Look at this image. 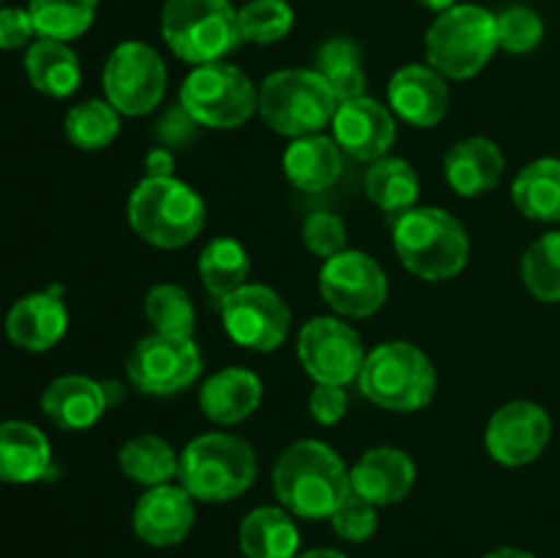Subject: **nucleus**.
Wrapping results in <instances>:
<instances>
[{
  "label": "nucleus",
  "instance_id": "nucleus-1",
  "mask_svg": "<svg viewBox=\"0 0 560 558\" xmlns=\"http://www.w3.org/2000/svg\"><path fill=\"white\" fill-rule=\"evenodd\" d=\"M273 496L295 520H328L350 496V468L328 443L304 438L284 449L271 470Z\"/></svg>",
  "mask_w": 560,
  "mask_h": 558
},
{
  "label": "nucleus",
  "instance_id": "nucleus-2",
  "mask_svg": "<svg viewBox=\"0 0 560 558\" xmlns=\"http://www.w3.org/2000/svg\"><path fill=\"white\" fill-rule=\"evenodd\" d=\"M392 241L399 263L424 282H446L468 266V230L443 208L416 206L399 213Z\"/></svg>",
  "mask_w": 560,
  "mask_h": 558
},
{
  "label": "nucleus",
  "instance_id": "nucleus-3",
  "mask_svg": "<svg viewBox=\"0 0 560 558\" xmlns=\"http://www.w3.org/2000/svg\"><path fill=\"white\" fill-rule=\"evenodd\" d=\"M126 219L145 244L156 249H184L206 228V200L195 186L175 175H145L129 195Z\"/></svg>",
  "mask_w": 560,
  "mask_h": 558
},
{
  "label": "nucleus",
  "instance_id": "nucleus-4",
  "mask_svg": "<svg viewBox=\"0 0 560 558\" xmlns=\"http://www.w3.org/2000/svg\"><path fill=\"white\" fill-rule=\"evenodd\" d=\"M359 388L377 408L416 414L435 399L438 370L419 345L392 339L366 353Z\"/></svg>",
  "mask_w": 560,
  "mask_h": 558
},
{
  "label": "nucleus",
  "instance_id": "nucleus-5",
  "mask_svg": "<svg viewBox=\"0 0 560 558\" xmlns=\"http://www.w3.org/2000/svg\"><path fill=\"white\" fill-rule=\"evenodd\" d=\"M498 49V16L479 3H457L435 14L424 36L427 63L452 82L485 71Z\"/></svg>",
  "mask_w": 560,
  "mask_h": 558
},
{
  "label": "nucleus",
  "instance_id": "nucleus-6",
  "mask_svg": "<svg viewBox=\"0 0 560 558\" xmlns=\"http://www.w3.org/2000/svg\"><path fill=\"white\" fill-rule=\"evenodd\" d=\"M178 479L195 501L228 503L255 485L257 454L233 432H202L180 452Z\"/></svg>",
  "mask_w": 560,
  "mask_h": 558
},
{
  "label": "nucleus",
  "instance_id": "nucleus-7",
  "mask_svg": "<svg viewBox=\"0 0 560 558\" xmlns=\"http://www.w3.org/2000/svg\"><path fill=\"white\" fill-rule=\"evenodd\" d=\"M159 27L170 53L189 66L228 60L244 44L230 0H164Z\"/></svg>",
  "mask_w": 560,
  "mask_h": 558
},
{
  "label": "nucleus",
  "instance_id": "nucleus-8",
  "mask_svg": "<svg viewBox=\"0 0 560 558\" xmlns=\"http://www.w3.org/2000/svg\"><path fill=\"white\" fill-rule=\"evenodd\" d=\"M337 107L339 98L315 69H279L257 88V115L288 140L320 135Z\"/></svg>",
  "mask_w": 560,
  "mask_h": 558
},
{
  "label": "nucleus",
  "instance_id": "nucleus-9",
  "mask_svg": "<svg viewBox=\"0 0 560 558\" xmlns=\"http://www.w3.org/2000/svg\"><path fill=\"white\" fill-rule=\"evenodd\" d=\"M178 104L202 129L233 131L257 115V85L228 60L191 66L180 82Z\"/></svg>",
  "mask_w": 560,
  "mask_h": 558
},
{
  "label": "nucleus",
  "instance_id": "nucleus-10",
  "mask_svg": "<svg viewBox=\"0 0 560 558\" xmlns=\"http://www.w3.org/2000/svg\"><path fill=\"white\" fill-rule=\"evenodd\" d=\"M104 98L129 118H142L164 102L167 63L151 44L140 38L120 42L102 69Z\"/></svg>",
  "mask_w": 560,
  "mask_h": 558
},
{
  "label": "nucleus",
  "instance_id": "nucleus-11",
  "mask_svg": "<svg viewBox=\"0 0 560 558\" xmlns=\"http://www.w3.org/2000/svg\"><path fill=\"white\" fill-rule=\"evenodd\" d=\"M219 317L228 337L255 353H273L282 348L293 323L284 295L260 282H246L219 299Z\"/></svg>",
  "mask_w": 560,
  "mask_h": 558
},
{
  "label": "nucleus",
  "instance_id": "nucleus-12",
  "mask_svg": "<svg viewBox=\"0 0 560 558\" xmlns=\"http://www.w3.org/2000/svg\"><path fill=\"white\" fill-rule=\"evenodd\" d=\"M202 372V353L195 337L148 334L126 359V377L148 397H173L189 388Z\"/></svg>",
  "mask_w": 560,
  "mask_h": 558
},
{
  "label": "nucleus",
  "instance_id": "nucleus-13",
  "mask_svg": "<svg viewBox=\"0 0 560 558\" xmlns=\"http://www.w3.org/2000/svg\"><path fill=\"white\" fill-rule=\"evenodd\" d=\"M317 290L337 315L361 321L383 310L388 299V277L381 263L361 249H342L323 260Z\"/></svg>",
  "mask_w": 560,
  "mask_h": 558
},
{
  "label": "nucleus",
  "instance_id": "nucleus-14",
  "mask_svg": "<svg viewBox=\"0 0 560 558\" xmlns=\"http://www.w3.org/2000/svg\"><path fill=\"white\" fill-rule=\"evenodd\" d=\"M301 367L315 383L348 386L359 381L366 350L359 332L348 321L334 315H317L304 323L295 345Z\"/></svg>",
  "mask_w": 560,
  "mask_h": 558
},
{
  "label": "nucleus",
  "instance_id": "nucleus-15",
  "mask_svg": "<svg viewBox=\"0 0 560 558\" xmlns=\"http://www.w3.org/2000/svg\"><path fill=\"white\" fill-rule=\"evenodd\" d=\"M550 438V414L530 399H512L487 421L485 446L487 454L503 468H523L545 454Z\"/></svg>",
  "mask_w": 560,
  "mask_h": 558
},
{
  "label": "nucleus",
  "instance_id": "nucleus-16",
  "mask_svg": "<svg viewBox=\"0 0 560 558\" xmlns=\"http://www.w3.org/2000/svg\"><path fill=\"white\" fill-rule=\"evenodd\" d=\"M331 129L342 153L359 162H377L388 156L397 140V115L388 104H381L372 96L348 98L339 102Z\"/></svg>",
  "mask_w": 560,
  "mask_h": 558
},
{
  "label": "nucleus",
  "instance_id": "nucleus-17",
  "mask_svg": "<svg viewBox=\"0 0 560 558\" xmlns=\"http://www.w3.org/2000/svg\"><path fill=\"white\" fill-rule=\"evenodd\" d=\"M197 523L195 498L184 485L145 487L131 509V528L145 545L175 547L191 534Z\"/></svg>",
  "mask_w": 560,
  "mask_h": 558
},
{
  "label": "nucleus",
  "instance_id": "nucleus-18",
  "mask_svg": "<svg viewBox=\"0 0 560 558\" xmlns=\"http://www.w3.org/2000/svg\"><path fill=\"white\" fill-rule=\"evenodd\" d=\"M386 96L392 113L416 129H432L441 124L452 104L448 80L430 63L399 66L388 80Z\"/></svg>",
  "mask_w": 560,
  "mask_h": 558
},
{
  "label": "nucleus",
  "instance_id": "nucleus-19",
  "mask_svg": "<svg viewBox=\"0 0 560 558\" xmlns=\"http://www.w3.org/2000/svg\"><path fill=\"white\" fill-rule=\"evenodd\" d=\"M60 284L42 293L22 295L5 315V337L11 345L27 353H44L55 348L69 332V310H66Z\"/></svg>",
  "mask_w": 560,
  "mask_h": 558
},
{
  "label": "nucleus",
  "instance_id": "nucleus-20",
  "mask_svg": "<svg viewBox=\"0 0 560 558\" xmlns=\"http://www.w3.org/2000/svg\"><path fill=\"white\" fill-rule=\"evenodd\" d=\"M416 487V463L405 449H366L350 468V490L381 507L405 501Z\"/></svg>",
  "mask_w": 560,
  "mask_h": 558
},
{
  "label": "nucleus",
  "instance_id": "nucleus-21",
  "mask_svg": "<svg viewBox=\"0 0 560 558\" xmlns=\"http://www.w3.org/2000/svg\"><path fill=\"white\" fill-rule=\"evenodd\" d=\"M107 408V386L88 375H60L42 392V414L60 430H91L102 421Z\"/></svg>",
  "mask_w": 560,
  "mask_h": 558
},
{
  "label": "nucleus",
  "instance_id": "nucleus-22",
  "mask_svg": "<svg viewBox=\"0 0 560 558\" xmlns=\"http://www.w3.org/2000/svg\"><path fill=\"white\" fill-rule=\"evenodd\" d=\"M262 403V381L246 367H222L197 394L202 416L217 427H233L249 419Z\"/></svg>",
  "mask_w": 560,
  "mask_h": 558
},
{
  "label": "nucleus",
  "instance_id": "nucleus-23",
  "mask_svg": "<svg viewBox=\"0 0 560 558\" xmlns=\"http://www.w3.org/2000/svg\"><path fill=\"white\" fill-rule=\"evenodd\" d=\"M506 170L501 146L490 137H465L454 142L443 156L446 184L459 197H481L495 189Z\"/></svg>",
  "mask_w": 560,
  "mask_h": 558
},
{
  "label": "nucleus",
  "instance_id": "nucleus-24",
  "mask_svg": "<svg viewBox=\"0 0 560 558\" xmlns=\"http://www.w3.org/2000/svg\"><path fill=\"white\" fill-rule=\"evenodd\" d=\"M52 465L49 438L31 421H0V481L31 485L44 479Z\"/></svg>",
  "mask_w": 560,
  "mask_h": 558
},
{
  "label": "nucleus",
  "instance_id": "nucleus-25",
  "mask_svg": "<svg viewBox=\"0 0 560 558\" xmlns=\"http://www.w3.org/2000/svg\"><path fill=\"white\" fill-rule=\"evenodd\" d=\"M345 153L328 135H310L290 140L284 148L282 170L290 184L301 191H326L342 175Z\"/></svg>",
  "mask_w": 560,
  "mask_h": 558
},
{
  "label": "nucleus",
  "instance_id": "nucleus-26",
  "mask_svg": "<svg viewBox=\"0 0 560 558\" xmlns=\"http://www.w3.org/2000/svg\"><path fill=\"white\" fill-rule=\"evenodd\" d=\"M238 547L244 558H299V523L282 507H257L241 520Z\"/></svg>",
  "mask_w": 560,
  "mask_h": 558
},
{
  "label": "nucleus",
  "instance_id": "nucleus-27",
  "mask_svg": "<svg viewBox=\"0 0 560 558\" xmlns=\"http://www.w3.org/2000/svg\"><path fill=\"white\" fill-rule=\"evenodd\" d=\"M27 82L49 98H69L82 82L80 55L66 42L36 38L25 53Z\"/></svg>",
  "mask_w": 560,
  "mask_h": 558
},
{
  "label": "nucleus",
  "instance_id": "nucleus-28",
  "mask_svg": "<svg viewBox=\"0 0 560 558\" xmlns=\"http://www.w3.org/2000/svg\"><path fill=\"white\" fill-rule=\"evenodd\" d=\"M512 202L525 219L560 222V159L541 156L525 164L512 181Z\"/></svg>",
  "mask_w": 560,
  "mask_h": 558
},
{
  "label": "nucleus",
  "instance_id": "nucleus-29",
  "mask_svg": "<svg viewBox=\"0 0 560 558\" xmlns=\"http://www.w3.org/2000/svg\"><path fill=\"white\" fill-rule=\"evenodd\" d=\"M120 474L126 479L137 481L142 487L167 485L178 476L180 452H175L167 438L156 432H142V435L129 438L118 452Z\"/></svg>",
  "mask_w": 560,
  "mask_h": 558
},
{
  "label": "nucleus",
  "instance_id": "nucleus-30",
  "mask_svg": "<svg viewBox=\"0 0 560 558\" xmlns=\"http://www.w3.org/2000/svg\"><path fill=\"white\" fill-rule=\"evenodd\" d=\"M366 197L375 202L381 211L399 213L416 208L421 195V181L416 173L413 164L402 156H383L377 162H372V167L366 170Z\"/></svg>",
  "mask_w": 560,
  "mask_h": 558
},
{
  "label": "nucleus",
  "instance_id": "nucleus-31",
  "mask_svg": "<svg viewBox=\"0 0 560 558\" xmlns=\"http://www.w3.org/2000/svg\"><path fill=\"white\" fill-rule=\"evenodd\" d=\"M249 255H246L244 244L230 235H217V239L208 241L202 246L200 257H197V274H200V282L213 299H224L233 290H238L241 284H246L249 279Z\"/></svg>",
  "mask_w": 560,
  "mask_h": 558
},
{
  "label": "nucleus",
  "instance_id": "nucleus-32",
  "mask_svg": "<svg viewBox=\"0 0 560 558\" xmlns=\"http://www.w3.org/2000/svg\"><path fill=\"white\" fill-rule=\"evenodd\" d=\"M315 71L331 85L339 102L366 96V74L361 49L353 38L334 36L317 47Z\"/></svg>",
  "mask_w": 560,
  "mask_h": 558
},
{
  "label": "nucleus",
  "instance_id": "nucleus-33",
  "mask_svg": "<svg viewBox=\"0 0 560 558\" xmlns=\"http://www.w3.org/2000/svg\"><path fill=\"white\" fill-rule=\"evenodd\" d=\"M63 131L66 140L80 151H104L120 135V113L107 98H88L66 113Z\"/></svg>",
  "mask_w": 560,
  "mask_h": 558
},
{
  "label": "nucleus",
  "instance_id": "nucleus-34",
  "mask_svg": "<svg viewBox=\"0 0 560 558\" xmlns=\"http://www.w3.org/2000/svg\"><path fill=\"white\" fill-rule=\"evenodd\" d=\"M27 11H31L38 38L69 44L91 31L98 0H31Z\"/></svg>",
  "mask_w": 560,
  "mask_h": 558
},
{
  "label": "nucleus",
  "instance_id": "nucleus-35",
  "mask_svg": "<svg viewBox=\"0 0 560 558\" xmlns=\"http://www.w3.org/2000/svg\"><path fill=\"white\" fill-rule=\"evenodd\" d=\"M145 317L156 334L195 337L197 310L191 295L180 284L159 282L145 293Z\"/></svg>",
  "mask_w": 560,
  "mask_h": 558
},
{
  "label": "nucleus",
  "instance_id": "nucleus-36",
  "mask_svg": "<svg viewBox=\"0 0 560 558\" xmlns=\"http://www.w3.org/2000/svg\"><path fill=\"white\" fill-rule=\"evenodd\" d=\"M520 277L525 290L536 301L558 304L560 301V230L539 235L534 244L525 249L520 263Z\"/></svg>",
  "mask_w": 560,
  "mask_h": 558
},
{
  "label": "nucleus",
  "instance_id": "nucleus-37",
  "mask_svg": "<svg viewBox=\"0 0 560 558\" xmlns=\"http://www.w3.org/2000/svg\"><path fill=\"white\" fill-rule=\"evenodd\" d=\"M295 11L288 0H246L238 9V27L244 44H277L290 36Z\"/></svg>",
  "mask_w": 560,
  "mask_h": 558
},
{
  "label": "nucleus",
  "instance_id": "nucleus-38",
  "mask_svg": "<svg viewBox=\"0 0 560 558\" xmlns=\"http://www.w3.org/2000/svg\"><path fill=\"white\" fill-rule=\"evenodd\" d=\"M498 16V47L509 55L534 53L545 38V22L528 5H509Z\"/></svg>",
  "mask_w": 560,
  "mask_h": 558
},
{
  "label": "nucleus",
  "instance_id": "nucleus-39",
  "mask_svg": "<svg viewBox=\"0 0 560 558\" xmlns=\"http://www.w3.org/2000/svg\"><path fill=\"white\" fill-rule=\"evenodd\" d=\"M331 528L339 539L353 542V545H361V542L372 539L381 525V514H377L375 503L364 501L361 496L350 492L337 509H334L331 518Z\"/></svg>",
  "mask_w": 560,
  "mask_h": 558
},
{
  "label": "nucleus",
  "instance_id": "nucleus-40",
  "mask_svg": "<svg viewBox=\"0 0 560 558\" xmlns=\"http://www.w3.org/2000/svg\"><path fill=\"white\" fill-rule=\"evenodd\" d=\"M301 241L312 255L328 260V257L348 249V228L337 213L315 211L306 217L304 228H301Z\"/></svg>",
  "mask_w": 560,
  "mask_h": 558
},
{
  "label": "nucleus",
  "instance_id": "nucleus-41",
  "mask_svg": "<svg viewBox=\"0 0 560 558\" xmlns=\"http://www.w3.org/2000/svg\"><path fill=\"white\" fill-rule=\"evenodd\" d=\"M350 397L345 386H334V383H315L310 394V416L320 427H334L348 416Z\"/></svg>",
  "mask_w": 560,
  "mask_h": 558
},
{
  "label": "nucleus",
  "instance_id": "nucleus-42",
  "mask_svg": "<svg viewBox=\"0 0 560 558\" xmlns=\"http://www.w3.org/2000/svg\"><path fill=\"white\" fill-rule=\"evenodd\" d=\"M33 36H36V25H33L31 11L20 5L0 9V49L11 53V49L31 47Z\"/></svg>",
  "mask_w": 560,
  "mask_h": 558
},
{
  "label": "nucleus",
  "instance_id": "nucleus-43",
  "mask_svg": "<svg viewBox=\"0 0 560 558\" xmlns=\"http://www.w3.org/2000/svg\"><path fill=\"white\" fill-rule=\"evenodd\" d=\"M175 156L170 148H153L145 156V175L148 178H167V175H175Z\"/></svg>",
  "mask_w": 560,
  "mask_h": 558
},
{
  "label": "nucleus",
  "instance_id": "nucleus-44",
  "mask_svg": "<svg viewBox=\"0 0 560 558\" xmlns=\"http://www.w3.org/2000/svg\"><path fill=\"white\" fill-rule=\"evenodd\" d=\"M485 558H536L534 553L523 550V547H498V550H490Z\"/></svg>",
  "mask_w": 560,
  "mask_h": 558
},
{
  "label": "nucleus",
  "instance_id": "nucleus-45",
  "mask_svg": "<svg viewBox=\"0 0 560 558\" xmlns=\"http://www.w3.org/2000/svg\"><path fill=\"white\" fill-rule=\"evenodd\" d=\"M299 558H348L337 547H312V550L299 553Z\"/></svg>",
  "mask_w": 560,
  "mask_h": 558
},
{
  "label": "nucleus",
  "instance_id": "nucleus-46",
  "mask_svg": "<svg viewBox=\"0 0 560 558\" xmlns=\"http://www.w3.org/2000/svg\"><path fill=\"white\" fill-rule=\"evenodd\" d=\"M421 5H424L427 11H432V14H441V11L452 9V5H457L459 0H419Z\"/></svg>",
  "mask_w": 560,
  "mask_h": 558
},
{
  "label": "nucleus",
  "instance_id": "nucleus-47",
  "mask_svg": "<svg viewBox=\"0 0 560 558\" xmlns=\"http://www.w3.org/2000/svg\"><path fill=\"white\" fill-rule=\"evenodd\" d=\"M0 3H3V0H0Z\"/></svg>",
  "mask_w": 560,
  "mask_h": 558
}]
</instances>
